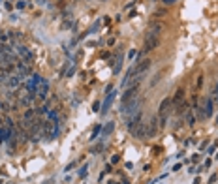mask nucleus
Segmentation results:
<instances>
[{"instance_id":"obj_1","label":"nucleus","mask_w":218,"mask_h":184,"mask_svg":"<svg viewBox=\"0 0 218 184\" xmlns=\"http://www.w3.org/2000/svg\"><path fill=\"white\" fill-rule=\"evenodd\" d=\"M41 132H43V135L47 137V139H56L58 137V134H60V124L58 122H53V120H45V122H41Z\"/></svg>"},{"instance_id":"obj_2","label":"nucleus","mask_w":218,"mask_h":184,"mask_svg":"<svg viewBox=\"0 0 218 184\" xmlns=\"http://www.w3.org/2000/svg\"><path fill=\"white\" fill-rule=\"evenodd\" d=\"M41 79H43V77H40L38 73H30V75L24 79V83H23L24 90H26V92H36V94H38V87H40Z\"/></svg>"},{"instance_id":"obj_3","label":"nucleus","mask_w":218,"mask_h":184,"mask_svg":"<svg viewBox=\"0 0 218 184\" xmlns=\"http://www.w3.org/2000/svg\"><path fill=\"white\" fill-rule=\"evenodd\" d=\"M137 105H139V100H137V98H132V100H128L126 103H120V113L126 115V117H132L134 113H137Z\"/></svg>"},{"instance_id":"obj_4","label":"nucleus","mask_w":218,"mask_h":184,"mask_svg":"<svg viewBox=\"0 0 218 184\" xmlns=\"http://www.w3.org/2000/svg\"><path fill=\"white\" fill-rule=\"evenodd\" d=\"M158 45H160V39H158V36H156L154 32H151V30H149V32H147V36H145V45H143L145 49H143V51H145V53H149V51L156 49Z\"/></svg>"},{"instance_id":"obj_5","label":"nucleus","mask_w":218,"mask_h":184,"mask_svg":"<svg viewBox=\"0 0 218 184\" xmlns=\"http://www.w3.org/2000/svg\"><path fill=\"white\" fill-rule=\"evenodd\" d=\"M17 55L23 58V62H26V64H32L34 62V53L32 51H28L24 45H17Z\"/></svg>"},{"instance_id":"obj_6","label":"nucleus","mask_w":218,"mask_h":184,"mask_svg":"<svg viewBox=\"0 0 218 184\" xmlns=\"http://www.w3.org/2000/svg\"><path fill=\"white\" fill-rule=\"evenodd\" d=\"M160 130V122H158V117H152L149 126H147V137H154Z\"/></svg>"},{"instance_id":"obj_7","label":"nucleus","mask_w":218,"mask_h":184,"mask_svg":"<svg viewBox=\"0 0 218 184\" xmlns=\"http://www.w3.org/2000/svg\"><path fill=\"white\" fill-rule=\"evenodd\" d=\"M132 134H134V137H137V139H147V124H145V122L136 124L134 130H132Z\"/></svg>"},{"instance_id":"obj_8","label":"nucleus","mask_w":218,"mask_h":184,"mask_svg":"<svg viewBox=\"0 0 218 184\" xmlns=\"http://www.w3.org/2000/svg\"><path fill=\"white\" fill-rule=\"evenodd\" d=\"M139 90V85H134V87H128L126 90H124V94H122V98H120V103H126L128 100H132V98H136V92Z\"/></svg>"},{"instance_id":"obj_9","label":"nucleus","mask_w":218,"mask_h":184,"mask_svg":"<svg viewBox=\"0 0 218 184\" xmlns=\"http://www.w3.org/2000/svg\"><path fill=\"white\" fill-rule=\"evenodd\" d=\"M115 96H117V92H115V90H111V92H107V98L104 100V103H102V109H100V113H102V115H105V113L109 111V107H111V103H113V100H115Z\"/></svg>"},{"instance_id":"obj_10","label":"nucleus","mask_w":218,"mask_h":184,"mask_svg":"<svg viewBox=\"0 0 218 184\" xmlns=\"http://www.w3.org/2000/svg\"><path fill=\"white\" fill-rule=\"evenodd\" d=\"M151 62H152L151 58H143L141 62H137V64H136V73H139V75H145V71L151 68Z\"/></svg>"},{"instance_id":"obj_11","label":"nucleus","mask_w":218,"mask_h":184,"mask_svg":"<svg viewBox=\"0 0 218 184\" xmlns=\"http://www.w3.org/2000/svg\"><path fill=\"white\" fill-rule=\"evenodd\" d=\"M47 94H49V81H47V79H41V83H40V87H38V98H40V100H45Z\"/></svg>"},{"instance_id":"obj_12","label":"nucleus","mask_w":218,"mask_h":184,"mask_svg":"<svg viewBox=\"0 0 218 184\" xmlns=\"http://www.w3.org/2000/svg\"><path fill=\"white\" fill-rule=\"evenodd\" d=\"M203 111H205V118H211V117H213V113H215L213 98H205V102H203Z\"/></svg>"},{"instance_id":"obj_13","label":"nucleus","mask_w":218,"mask_h":184,"mask_svg":"<svg viewBox=\"0 0 218 184\" xmlns=\"http://www.w3.org/2000/svg\"><path fill=\"white\" fill-rule=\"evenodd\" d=\"M149 30H151V32H154L156 36H160V34L164 32V24H162V23H158V21H151Z\"/></svg>"},{"instance_id":"obj_14","label":"nucleus","mask_w":218,"mask_h":184,"mask_svg":"<svg viewBox=\"0 0 218 184\" xmlns=\"http://www.w3.org/2000/svg\"><path fill=\"white\" fill-rule=\"evenodd\" d=\"M134 75H136V68H130V70L124 73V77H122V87H128L130 81L134 79Z\"/></svg>"},{"instance_id":"obj_15","label":"nucleus","mask_w":218,"mask_h":184,"mask_svg":"<svg viewBox=\"0 0 218 184\" xmlns=\"http://www.w3.org/2000/svg\"><path fill=\"white\" fill-rule=\"evenodd\" d=\"M171 105H173L171 98H164V100H162V103H160V109H158V113H160V115H162V113H167Z\"/></svg>"},{"instance_id":"obj_16","label":"nucleus","mask_w":218,"mask_h":184,"mask_svg":"<svg viewBox=\"0 0 218 184\" xmlns=\"http://www.w3.org/2000/svg\"><path fill=\"white\" fill-rule=\"evenodd\" d=\"M23 118H24V122H34L36 120V109H26Z\"/></svg>"},{"instance_id":"obj_17","label":"nucleus","mask_w":218,"mask_h":184,"mask_svg":"<svg viewBox=\"0 0 218 184\" xmlns=\"http://www.w3.org/2000/svg\"><path fill=\"white\" fill-rule=\"evenodd\" d=\"M113 128H115V122H109L105 128H102V134H100V139H105L111 132H113Z\"/></svg>"},{"instance_id":"obj_18","label":"nucleus","mask_w":218,"mask_h":184,"mask_svg":"<svg viewBox=\"0 0 218 184\" xmlns=\"http://www.w3.org/2000/svg\"><path fill=\"white\" fill-rule=\"evenodd\" d=\"M47 118L60 124V118H58V111H56V109H49V111H47Z\"/></svg>"},{"instance_id":"obj_19","label":"nucleus","mask_w":218,"mask_h":184,"mask_svg":"<svg viewBox=\"0 0 218 184\" xmlns=\"http://www.w3.org/2000/svg\"><path fill=\"white\" fill-rule=\"evenodd\" d=\"M183 98H184V90H183V88H179V90H177V94H175V98L171 100V102H173V105H179V103L183 102Z\"/></svg>"},{"instance_id":"obj_20","label":"nucleus","mask_w":218,"mask_h":184,"mask_svg":"<svg viewBox=\"0 0 218 184\" xmlns=\"http://www.w3.org/2000/svg\"><path fill=\"white\" fill-rule=\"evenodd\" d=\"M100 134H102V124H96V128H94V130H92V134H90V141L100 139Z\"/></svg>"},{"instance_id":"obj_21","label":"nucleus","mask_w":218,"mask_h":184,"mask_svg":"<svg viewBox=\"0 0 218 184\" xmlns=\"http://www.w3.org/2000/svg\"><path fill=\"white\" fill-rule=\"evenodd\" d=\"M120 68H122V56L117 58V64H115V68H113V73L119 75V73H120Z\"/></svg>"},{"instance_id":"obj_22","label":"nucleus","mask_w":218,"mask_h":184,"mask_svg":"<svg viewBox=\"0 0 218 184\" xmlns=\"http://www.w3.org/2000/svg\"><path fill=\"white\" fill-rule=\"evenodd\" d=\"M186 120H188L190 126H194V124H196V115H194L192 111H186Z\"/></svg>"},{"instance_id":"obj_23","label":"nucleus","mask_w":218,"mask_h":184,"mask_svg":"<svg viewBox=\"0 0 218 184\" xmlns=\"http://www.w3.org/2000/svg\"><path fill=\"white\" fill-rule=\"evenodd\" d=\"M47 111H49V103H45L40 109H36V115H47Z\"/></svg>"},{"instance_id":"obj_24","label":"nucleus","mask_w":218,"mask_h":184,"mask_svg":"<svg viewBox=\"0 0 218 184\" xmlns=\"http://www.w3.org/2000/svg\"><path fill=\"white\" fill-rule=\"evenodd\" d=\"M87 173H88V166H83V167H81V171H79V179H85V177H87Z\"/></svg>"},{"instance_id":"obj_25","label":"nucleus","mask_w":218,"mask_h":184,"mask_svg":"<svg viewBox=\"0 0 218 184\" xmlns=\"http://www.w3.org/2000/svg\"><path fill=\"white\" fill-rule=\"evenodd\" d=\"M8 79H9V73H6V71H2V73H0V83H4V85H8Z\"/></svg>"},{"instance_id":"obj_26","label":"nucleus","mask_w":218,"mask_h":184,"mask_svg":"<svg viewBox=\"0 0 218 184\" xmlns=\"http://www.w3.org/2000/svg\"><path fill=\"white\" fill-rule=\"evenodd\" d=\"M154 13H156L158 17H164V15H167V9H166V8H158Z\"/></svg>"},{"instance_id":"obj_27","label":"nucleus","mask_w":218,"mask_h":184,"mask_svg":"<svg viewBox=\"0 0 218 184\" xmlns=\"http://www.w3.org/2000/svg\"><path fill=\"white\" fill-rule=\"evenodd\" d=\"M100 109H102V103H100V102H94V103H92V111H94V113H100Z\"/></svg>"},{"instance_id":"obj_28","label":"nucleus","mask_w":218,"mask_h":184,"mask_svg":"<svg viewBox=\"0 0 218 184\" xmlns=\"http://www.w3.org/2000/svg\"><path fill=\"white\" fill-rule=\"evenodd\" d=\"M102 149H104V143H98V145L92 149V154H100V150H102Z\"/></svg>"},{"instance_id":"obj_29","label":"nucleus","mask_w":218,"mask_h":184,"mask_svg":"<svg viewBox=\"0 0 218 184\" xmlns=\"http://www.w3.org/2000/svg\"><path fill=\"white\" fill-rule=\"evenodd\" d=\"M0 111H9V105H8V102H0Z\"/></svg>"},{"instance_id":"obj_30","label":"nucleus","mask_w":218,"mask_h":184,"mask_svg":"<svg viewBox=\"0 0 218 184\" xmlns=\"http://www.w3.org/2000/svg\"><path fill=\"white\" fill-rule=\"evenodd\" d=\"M0 43H2V45L8 43V34H6V32H0Z\"/></svg>"},{"instance_id":"obj_31","label":"nucleus","mask_w":218,"mask_h":184,"mask_svg":"<svg viewBox=\"0 0 218 184\" xmlns=\"http://www.w3.org/2000/svg\"><path fill=\"white\" fill-rule=\"evenodd\" d=\"M24 6H26V2H24V0H19V2L15 4V8H17V9H24Z\"/></svg>"},{"instance_id":"obj_32","label":"nucleus","mask_w":218,"mask_h":184,"mask_svg":"<svg viewBox=\"0 0 218 184\" xmlns=\"http://www.w3.org/2000/svg\"><path fill=\"white\" fill-rule=\"evenodd\" d=\"M136 55H137V51H136V49H132V51L128 53V58H130V60H134V58H136Z\"/></svg>"},{"instance_id":"obj_33","label":"nucleus","mask_w":218,"mask_h":184,"mask_svg":"<svg viewBox=\"0 0 218 184\" xmlns=\"http://www.w3.org/2000/svg\"><path fill=\"white\" fill-rule=\"evenodd\" d=\"M158 81H160V73H158V75H156V77H154V79H152V81H151V87H154V85H156V83H158Z\"/></svg>"},{"instance_id":"obj_34","label":"nucleus","mask_w":218,"mask_h":184,"mask_svg":"<svg viewBox=\"0 0 218 184\" xmlns=\"http://www.w3.org/2000/svg\"><path fill=\"white\" fill-rule=\"evenodd\" d=\"M119 160H120V156H117V154H115V156H113V158H111V166H115V164H117V162H119Z\"/></svg>"},{"instance_id":"obj_35","label":"nucleus","mask_w":218,"mask_h":184,"mask_svg":"<svg viewBox=\"0 0 218 184\" xmlns=\"http://www.w3.org/2000/svg\"><path fill=\"white\" fill-rule=\"evenodd\" d=\"M216 179H218L216 173H215V175H211V179H209V184H215V182H216Z\"/></svg>"},{"instance_id":"obj_36","label":"nucleus","mask_w":218,"mask_h":184,"mask_svg":"<svg viewBox=\"0 0 218 184\" xmlns=\"http://www.w3.org/2000/svg\"><path fill=\"white\" fill-rule=\"evenodd\" d=\"M196 85H198V88H199V87H201V85H203V77H201V75H199V77H198V81H196Z\"/></svg>"},{"instance_id":"obj_37","label":"nucleus","mask_w":218,"mask_h":184,"mask_svg":"<svg viewBox=\"0 0 218 184\" xmlns=\"http://www.w3.org/2000/svg\"><path fill=\"white\" fill-rule=\"evenodd\" d=\"M216 152V145H213V147H209V152L207 154H215Z\"/></svg>"},{"instance_id":"obj_38","label":"nucleus","mask_w":218,"mask_h":184,"mask_svg":"<svg viewBox=\"0 0 218 184\" xmlns=\"http://www.w3.org/2000/svg\"><path fill=\"white\" fill-rule=\"evenodd\" d=\"M73 166H75V162H72V164H68V166L64 167V171H70V169H73Z\"/></svg>"},{"instance_id":"obj_39","label":"nucleus","mask_w":218,"mask_h":184,"mask_svg":"<svg viewBox=\"0 0 218 184\" xmlns=\"http://www.w3.org/2000/svg\"><path fill=\"white\" fill-rule=\"evenodd\" d=\"M181 167H183V164H175V166H173V167H171V171H179V169H181Z\"/></svg>"},{"instance_id":"obj_40","label":"nucleus","mask_w":218,"mask_h":184,"mask_svg":"<svg viewBox=\"0 0 218 184\" xmlns=\"http://www.w3.org/2000/svg\"><path fill=\"white\" fill-rule=\"evenodd\" d=\"M162 2H164V4H166V6H173V4H175V2H177V0H162Z\"/></svg>"},{"instance_id":"obj_41","label":"nucleus","mask_w":218,"mask_h":184,"mask_svg":"<svg viewBox=\"0 0 218 184\" xmlns=\"http://www.w3.org/2000/svg\"><path fill=\"white\" fill-rule=\"evenodd\" d=\"M73 73H75V68H70V70H68V73H66V75H68V77H72V75H73Z\"/></svg>"},{"instance_id":"obj_42","label":"nucleus","mask_w":218,"mask_h":184,"mask_svg":"<svg viewBox=\"0 0 218 184\" xmlns=\"http://www.w3.org/2000/svg\"><path fill=\"white\" fill-rule=\"evenodd\" d=\"M211 166H213V160H211V158H207V160H205V167H211Z\"/></svg>"},{"instance_id":"obj_43","label":"nucleus","mask_w":218,"mask_h":184,"mask_svg":"<svg viewBox=\"0 0 218 184\" xmlns=\"http://www.w3.org/2000/svg\"><path fill=\"white\" fill-rule=\"evenodd\" d=\"M215 98H216V102H218V83L215 85Z\"/></svg>"},{"instance_id":"obj_44","label":"nucleus","mask_w":218,"mask_h":184,"mask_svg":"<svg viewBox=\"0 0 218 184\" xmlns=\"http://www.w3.org/2000/svg\"><path fill=\"white\" fill-rule=\"evenodd\" d=\"M205 149H207V141H203V143H201V147H199V150H205Z\"/></svg>"},{"instance_id":"obj_45","label":"nucleus","mask_w":218,"mask_h":184,"mask_svg":"<svg viewBox=\"0 0 218 184\" xmlns=\"http://www.w3.org/2000/svg\"><path fill=\"white\" fill-rule=\"evenodd\" d=\"M4 120H6V118H4V115H0V126H4Z\"/></svg>"},{"instance_id":"obj_46","label":"nucleus","mask_w":218,"mask_h":184,"mask_svg":"<svg viewBox=\"0 0 218 184\" xmlns=\"http://www.w3.org/2000/svg\"><path fill=\"white\" fill-rule=\"evenodd\" d=\"M192 184H199V179H196V181H194Z\"/></svg>"},{"instance_id":"obj_47","label":"nucleus","mask_w":218,"mask_h":184,"mask_svg":"<svg viewBox=\"0 0 218 184\" xmlns=\"http://www.w3.org/2000/svg\"><path fill=\"white\" fill-rule=\"evenodd\" d=\"M36 2H40V4H45V0H36Z\"/></svg>"},{"instance_id":"obj_48","label":"nucleus","mask_w":218,"mask_h":184,"mask_svg":"<svg viewBox=\"0 0 218 184\" xmlns=\"http://www.w3.org/2000/svg\"><path fill=\"white\" fill-rule=\"evenodd\" d=\"M215 124H218V115H216V122H215Z\"/></svg>"}]
</instances>
